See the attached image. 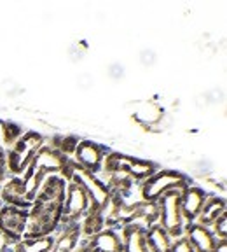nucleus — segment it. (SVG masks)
Returning a JSON list of instances; mask_svg holds the SVG:
<instances>
[{
    "mask_svg": "<svg viewBox=\"0 0 227 252\" xmlns=\"http://www.w3.org/2000/svg\"><path fill=\"white\" fill-rule=\"evenodd\" d=\"M67 179L61 175H49L37 191L35 200L28 210L27 228L23 238L55 235L61 222Z\"/></svg>",
    "mask_w": 227,
    "mask_h": 252,
    "instance_id": "f257e3e1",
    "label": "nucleus"
},
{
    "mask_svg": "<svg viewBox=\"0 0 227 252\" xmlns=\"http://www.w3.org/2000/svg\"><path fill=\"white\" fill-rule=\"evenodd\" d=\"M68 161H70V158L56 151L55 147L49 146L46 142L35 153L28 168L20 177V188L25 200L33 203L35 194L40 189V186H42V182L49 175H61L65 172V168H67Z\"/></svg>",
    "mask_w": 227,
    "mask_h": 252,
    "instance_id": "f03ea898",
    "label": "nucleus"
},
{
    "mask_svg": "<svg viewBox=\"0 0 227 252\" xmlns=\"http://www.w3.org/2000/svg\"><path fill=\"white\" fill-rule=\"evenodd\" d=\"M191 184V179L182 173L180 170H157L154 175H150L147 181H143L138 186L142 201H150L156 203L163 194L170 191H184Z\"/></svg>",
    "mask_w": 227,
    "mask_h": 252,
    "instance_id": "7ed1b4c3",
    "label": "nucleus"
},
{
    "mask_svg": "<svg viewBox=\"0 0 227 252\" xmlns=\"http://www.w3.org/2000/svg\"><path fill=\"white\" fill-rule=\"evenodd\" d=\"M44 144H46V140H44V137L39 131H23V135L9 149H5L9 175L11 177H21L25 170L28 168V165H30V161L33 159L35 153Z\"/></svg>",
    "mask_w": 227,
    "mask_h": 252,
    "instance_id": "20e7f679",
    "label": "nucleus"
},
{
    "mask_svg": "<svg viewBox=\"0 0 227 252\" xmlns=\"http://www.w3.org/2000/svg\"><path fill=\"white\" fill-rule=\"evenodd\" d=\"M180 193L182 191H170L163 194L157 200V209H159V219L157 224L165 229L173 240L184 236V217L180 210Z\"/></svg>",
    "mask_w": 227,
    "mask_h": 252,
    "instance_id": "39448f33",
    "label": "nucleus"
},
{
    "mask_svg": "<svg viewBox=\"0 0 227 252\" xmlns=\"http://www.w3.org/2000/svg\"><path fill=\"white\" fill-rule=\"evenodd\" d=\"M91 200L84 188L74 181H67V189H65V201H63V214L59 226H68L81 222L83 217L89 212Z\"/></svg>",
    "mask_w": 227,
    "mask_h": 252,
    "instance_id": "423d86ee",
    "label": "nucleus"
},
{
    "mask_svg": "<svg viewBox=\"0 0 227 252\" xmlns=\"http://www.w3.org/2000/svg\"><path fill=\"white\" fill-rule=\"evenodd\" d=\"M109 154V149L98 142L93 140H79L74 154H72V161L83 170H87L91 173H100L103 166V159Z\"/></svg>",
    "mask_w": 227,
    "mask_h": 252,
    "instance_id": "0eeeda50",
    "label": "nucleus"
},
{
    "mask_svg": "<svg viewBox=\"0 0 227 252\" xmlns=\"http://www.w3.org/2000/svg\"><path fill=\"white\" fill-rule=\"evenodd\" d=\"M27 219H28V210L11 207V205H2V209H0V233L11 244L23 240L25 228H27Z\"/></svg>",
    "mask_w": 227,
    "mask_h": 252,
    "instance_id": "6e6552de",
    "label": "nucleus"
},
{
    "mask_svg": "<svg viewBox=\"0 0 227 252\" xmlns=\"http://www.w3.org/2000/svg\"><path fill=\"white\" fill-rule=\"evenodd\" d=\"M208 194L203 188L199 186L189 184L187 188L180 193V210L182 217H184L185 224L196 222L198 216H199L201 209H203L204 201H206Z\"/></svg>",
    "mask_w": 227,
    "mask_h": 252,
    "instance_id": "1a4fd4ad",
    "label": "nucleus"
},
{
    "mask_svg": "<svg viewBox=\"0 0 227 252\" xmlns=\"http://www.w3.org/2000/svg\"><path fill=\"white\" fill-rule=\"evenodd\" d=\"M184 236L191 242L194 252H215V247L219 244V240L212 233V229L204 228V226L198 224V222L185 224Z\"/></svg>",
    "mask_w": 227,
    "mask_h": 252,
    "instance_id": "9d476101",
    "label": "nucleus"
},
{
    "mask_svg": "<svg viewBox=\"0 0 227 252\" xmlns=\"http://www.w3.org/2000/svg\"><path fill=\"white\" fill-rule=\"evenodd\" d=\"M81 238H83V233H81L79 222L59 226L58 231L55 233V247L51 252H75Z\"/></svg>",
    "mask_w": 227,
    "mask_h": 252,
    "instance_id": "9b49d317",
    "label": "nucleus"
},
{
    "mask_svg": "<svg viewBox=\"0 0 227 252\" xmlns=\"http://www.w3.org/2000/svg\"><path fill=\"white\" fill-rule=\"evenodd\" d=\"M226 210H227V205L222 196H217V194L208 196L203 205V209H201L199 216H198L196 222L204 226V228H210L217 219L226 216Z\"/></svg>",
    "mask_w": 227,
    "mask_h": 252,
    "instance_id": "f8f14e48",
    "label": "nucleus"
},
{
    "mask_svg": "<svg viewBox=\"0 0 227 252\" xmlns=\"http://www.w3.org/2000/svg\"><path fill=\"white\" fill-rule=\"evenodd\" d=\"M147 229L135 224H126L121 228L122 236V252H149L147 240H145Z\"/></svg>",
    "mask_w": 227,
    "mask_h": 252,
    "instance_id": "ddd939ff",
    "label": "nucleus"
},
{
    "mask_svg": "<svg viewBox=\"0 0 227 252\" xmlns=\"http://www.w3.org/2000/svg\"><path fill=\"white\" fill-rule=\"evenodd\" d=\"M145 240H147L149 252H168L173 238L156 222L145 231Z\"/></svg>",
    "mask_w": 227,
    "mask_h": 252,
    "instance_id": "4468645a",
    "label": "nucleus"
},
{
    "mask_svg": "<svg viewBox=\"0 0 227 252\" xmlns=\"http://www.w3.org/2000/svg\"><path fill=\"white\" fill-rule=\"evenodd\" d=\"M55 247V235L23 238L12 245V252H51Z\"/></svg>",
    "mask_w": 227,
    "mask_h": 252,
    "instance_id": "2eb2a0df",
    "label": "nucleus"
},
{
    "mask_svg": "<svg viewBox=\"0 0 227 252\" xmlns=\"http://www.w3.org/2000/svg\"><path fill=\"white\" fill-rule=\"evenodd\" d=\"M81 224V233H83V238H89V236L98 235L100 231L107 228L105 226V217H103L102 210H96L91 207L89 212L83 217V220L79 222Z\"/></svg>",
    "mask_w": 227,
    "mask_h": 252,
    "instance_id": "dca6fc26",
    "label": "nucleus"
},
{
    "mask_svg": "<svg viewBox=\"0 0 227 252\" xmlns=\"http://www.w3.org/2000/svg\"><path fill=\"white\" fill-rule=\"evenodd\" d=\"M135 119L145 126H154L163 119V109L154 102L142 103L140 109L135 112Z\"/></svg>",
    "mask_w": 227,
    "mask_h": 252,
    "instance_id": "f3484780",
    "label": "nucleus"
},
{
    "mask_svg": "<svg viewBox=\"0 0 227 252\" xmlns=\"http://www.w3.org/2000/svg\"><path fill=\"white\" fill-rule=\"evenodd\" d=\"M23 135V128L12 121H0V146L5 144L11 147L18 138Z\"/></svg>",
    "mask_w": 227,
    "mask_h": 252,
    "instance_id": "a211bd4d",
    "label": "nucleus"
},
{
    "mask_svg": "<svg viewBox=\"0 0 227 252\" xmlns=\"http://www.w3.org/2000/svg\"><path fill=\"white\" fill-rule=\"evenodd\" d=\"M49 146H53L56 151H59L61 154H65L67 158H72L75 147L79 144V138L74 137V135H59V137H55L53 142H47Z\"/></svg>",
    "mask_w": 227,
    "mask_h": 252,
    "instance_id": "6ab92c4d",
    "label": "nucleus"
},
{
    "mask_svg": "<svg viewBox=\"0 0 227 252\" xmlns=\"http://www.w3.org/2000/svg\"><path fill=\"white\" fill-rule=\"evenodd\" d=\"M212 233L217 236V240H227V214L217 219L212 226H210Z\"/></svg>",
    "mask_w": 227,
    "mask_h": 252,
    "instance_id": "aec40b11",
    "label": "nucleus"
},
{
    "mask_svg": "<svg viewBox=\"0 0 227 252\" xmlns=\"http://www.w3.org/2000/svg\"><path fill=\"white\" fill-rule=\"evenodd\" d=\"M168 252H194V249L185 236H180V238H175L171 242V247H170Z\"/></svg>",
    "mask_w": 227,
    "mask_h": 252,
    "instance_id": "412c9836",
    "label": "nucleus"
},
{
    "mask_svg": "<svg viewBox=\"0 0 227 252\" xmlns=\"http://www.w3.org/2000/svg\"><path fill=\"white\" fill-rule=\"evenodd\" d=\"M9 177L11 175L7 172V156H5V149L0 146V186L4 184Z\"/></svg>",
    "mask_w": 227,
    "mask_h": 252,
    "instance_id": "4be33fe9",
    "label": "nucleus"
},
{
    "mask_svg": "<svg viewBox=\"0 0 227 252\" xmlns=\"http://www.w3.org/2000/svg\"><path fill=\"white\" fill-rule=\"evenodd\" d=\"M12 245L14 244H11V242L0 233V252H12Z\"/></svg>",
    "mask_w": 227,
    "mask_h": 252,
    "instance_id": "5701e85b",
    "label": "nucleus"
},
{
    "mask_svg": "<svg viewBox=\"0 0 227 252\" xmlns=\"http://www.w3.org/2000/svg\"><path fill=\"white\" fill-rule=\"evenodd\" d=\"M215 252H227V240H219L215 247Z\"/></svg>",
    "mask_w": 227,
    "mask_h": 252,
    "instance_id": "b1692460",
    "label": "nucleus"
},
{
    "mask_svg": "<svg viewBox=\"0 0 227 252\" xmlns=\"http://www.w3.org/2000/svg\"><path fill=\"white\" fill-rule=\"evenodd\" d=\"M2 205H4V203H2V200H0V209H2Z\"/></svg>",
    "mask_w": 227,
    "mask_h": 252,
    "instance_id": "393cba45",
    "label": "nucleus"
}]
</instances>
